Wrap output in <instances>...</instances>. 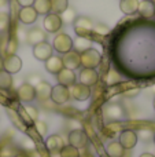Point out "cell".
<instances>
[{
    "mask_svg": "<svg viewBox=\"0 0 155 157\" xmlns=\"http://www.w3.org/2000/svg\"><path fill=\"white\" fill-rule=\"evenodd\" d=\"M80 61H81V66H84V68L96 69L99 65H100L102 54L96 48H92V47H91L89 50H87V51L80 54Z\"/></svg>",
    "mask_w": 155,
    "mask_h": 157,
    "instance_id": "obj_1",
    "label": "cell"
},
{
    "mask_svg": "<svg viewBox=\"0 0 155 157\" xmlns=\"http://www.w3.org/2000/svg\"><path fill=\"white\" fill-rule=\"evenodd\" d=\"M52 48L56 50V52L60 54H66V52L73 50V39L66 33H59L54 37L52 41Z\"/></svg>",
    "mask_w": 155,
    "mask_h": 157,
    "instance_id": "obj_2",
    "label": "cell"
},
{
    "mask_svg": "<svg viewBox=\"0 0 155 157\" xmlns=\"http://www.w3.org/2000/svg\"><path fill=\"white\" fill-rule=\"evenodd\" d=\"M70 98L71 97H70V90H69V87L60 86V84H56V86L52 87L49 99L54 103H56V105H63V103H66Z\"/></svg>",
    "mask_w": 155,
    "mask_h": 157,
    "instance_id": "obj_3",
    "label": "cell"
},
{
    "mask_svg": "<svg viewBox=\"0 0 155 157\" xmlns=\"http://www.w3.org/2000/svg\"><path fill=\"white\" fill-rule=\"evenodd\" d=\"M69 90H70V97L80 102H84L91 97V87L82 83H74L73 86L69 87Z\"/></svg>",
    "mask_w": 155,
    "mask_h": 157,
    "instance_id": "obj_4",
    "label": "cell"
},
{
    "mask_svg": "<svg viewBox=\"0 0 155 157\" xmlns=\"http://www.w3.org/2000/svg\"><path fill=\"white\" fill-rule=\"evenodd\" d=\"M63 22L60 19L59 14H55V13H49L48 15L44 17V21H43V26L45 29V32L48 33H56L58 30L62 28Z\"/></svg>",
    "mask_w": 155,
    "mask_h": 157,
    "instance_id": "obj_5",
    "label": "cell"
},
{
    "mask_svg": "<svg viewBox=\"0 0 155 157\" xmlns=\"http://www.w3.org/2000/svg\"><path fill=\"white\" fill-rule=\"evenodd\" d=\"M88 144V135L85 134V131L76 128V130H71L69 132V145L77 147V149H82L85 147Z\"/></svg>",
    "mask_w": 155,
    "mask_h": 157,
    "instance_id": "obj_6",
    "label": "cell"
},
{
    "mask_svg": "<svg viewBox=\"0 0 155 157\" xmlns=\"http://www.w3.org/2000/svg\"><path fill=\"white\" fill-rule=\"evenodd\" d=\"M137 141H139L137 132L133 130H124L120 134V139H118V142H120L121 146H122L125 150L133 149V147L137 145Z\"/></svg>",
    "mask_w": 155,
    "mask_h": 157,
    "instance_id": "obj_7",
    "label": "cell"
},
{
    "mask_svg": "<svg viewBox=\"0 0 155 157\" xmlns=\"http://www.w3.org/2000/svg\"><path fill=\"white\" fill-rule=\"evenodd\" d=\"M74 25V30H76L77 36H84L87 35V33L92 32L93 29V22L91 18H88V17H77L76 21L73 22Z\"/></svg>",
    "mask_w": 155,
    "mask_h": 157,
    "instance_id": "obj_8",
    "label": "cell"
},
{
    "mask_svg": "<svg viewBox=\"0 0 155 157\" xmlns=\"http://www.w3.org/2000/svg\"><path fill=\"white\" fill-rule=\"evenodd\" d=\"M52 51H54L52 46L49 43H47V41H43L40 44L33 46V55H34V58L38 61H43V62H45L49 57L54 55Z\"/></svg>",
    "mask_w": 155,
    "mask_h": 157,
    "instance_id": "obj_9",
    "label": "cell"
},
{
    "mask_svg": "<svg viewBox=\"0 0 155 157\" xmlns=\"http://www.w3.org/2000/svg\"><path fill=\"white\" fill-rule=\"evenodd\" d=\"M16 95H18L19 101L23 103H29L32 102V101L36 99V90L33 86H30L29 83H22L21 86H19L18 91H16Z\"/></svg>",
    "mask_w": 155,
    "mask_h": 157,
    "instance_id": "obj_10",
    "label": "cell"
},
{
    "mask_svg": "<svg viewBox=\"0 0 155 157\" xmlns=\"http://www.w3.org/2000/svg\"><path fill=\"white\" fill-rule=\"evenodd\" d=\"M22 68V61L18 55H7L3 59V69L5 72H8L10 75H15L21 71Z\"/></svg>",
    "mask_w": 155,
    "mask_h": 157,
    "instance_id": "obj_11",
    "label": "cell"
},
{
    "mask_svg": "<svg viewBox=\"0 0 155 157\" xmlns=\"http://www.w3.org/2000/svg\"><path fill=\"white\" fill-rule=\"evenodd\" d=\"M43 41H47L45 30L40 29V28H30L26 33V43L30 46H36Z\"/></svg>",
    "mask_w": 155,
    "mask_h": 157,
    "instance_id": "obj_12",
    "label": "cell"
},
{
    "mask_svg": "<svg viewBox=\"0 0 155 157\" xmlns=\"http://www.w3.org/2000/svg\"><path fill=\"white\" fill-rule=\"evenodd\" d=\"M78 77H80V83L85 84L88 87L95 86L99 80V75L96 72V69H88V68H82Z\"/></svg>",
    "mask_w": 155,
    "mask_h": 157,
    "instance_id": "obj_13",
    "label": "cell"
},
{
    "mask_svg": "<svg viewBox=\"0 0 155 157\" xmlns=\"http://www.w3.org/2000/svg\"><path fill=\"white\" fill-rule=\"evenodd\" d=\"M38 14L36 13V10L32 7H21V10L18 11V19L23 25H32L36 22Z\"/></svg>",
    "mask_w": 155,
    "mask_h": 157,
    "instance_id": "obj_14",
    "label": "cell"
},
{
    "mask_svg": "<svg viewBox=\"0 0 155 157\" xmlns=\"http://www.w3.org/2000/svg\"><path fill=\"white\" fill-rule=\"evenodd\" d=\"M63 61V66L66 69H70V71H76L78 69V66H81V61H80V54L76 52L74 50L66 52L62 58Z\"/></svg>",
    "mask_w": 155,
    "mask_h": 157,
    "instance_id": "obj_15",
    "label": "cell"
},
{
    "mask_svg": "<svg viewBox=\"0 0 155 157\" xmlns=\"http://www.w3.org/2000/svg\"><path fill=\"white\" fill-rule=\"evenodd\" d=\"M56 78H58V84L65 86V87H70V86H73V84L76 83L77 76H76V73H74V71H70V69L63 68L62 71L56 75Z\"/></svg>",
    "mask_w": 155,
    "mask_h": 157,
    "instance_id": "obj_16",
    "label": "cell"
},
{
    "mask_svg": "<svg viewBox=\"0 0 155 157\" xmlns=\"http://www.w3.org/2000/svg\"><path fill=\"white\" fill-rule=\"evenodd\" d=\"M63 68H65V66H63V61H62V58L58 57V55H52V57H49L48 59L45 61V71L51 75L56 76Z\"/></svg>",
    "mask_w": 155,
    "mask_h": 157,
    "instance_id": "obj_17",
    "label": "cell"
},
{
    "mask_svg": "<svg viewBox=\"0 0 155 157\" xmlns=\"http://www.w3.org/2000/svg\"><path fill=\"white\" fill-rule=\"evenodd\" d=\"M36 90V98L40 101H47L51 97V91H52V86L48 81H43L41 80L37 86H34Z\"/></svg>",
    "mask_w": 155,
    "mask_h": 157,
    "instance_id": "obj_18",
    "label": "cell"
},
{
    "mask_svg": "<svg viewBox=\"0 0 155 157\" xmlns=\"http://www.w3.org/2000/svg\"><path fill=\"white\" fill-rule=\"evenodd\" d=\"M45 146L51 153H58V155H59L60 149L65 146V142H63V139L60 138L59 135L54 134V135H49L48 138L45 139Z\"/></svg>",
    "mask_w": 155,
    "mask_h": 157,
    "instance_id": "obj_19",
    "label": "cell"
},
{
    "mask_svg": "<svg viewBox=\"0 0 155 157\" xmlns=\"http://www.w3.org/2000/svg\"><path fill=\"white\" fill-rule=\"evenodd\" d=\"M137 13H139L143 18H153L155 15V4L151 3L150 0H142V2H139Z\"/></svg>",
    "mask_w": 155,
    "mask_h": 157,
    "instance_id": "obj_20",
    "label": "cell"
},
{
    "mask_svg": "<svg viewBox=\"0 0 155 157\" xmlns=\"http://www.w3.org/2000/svg\"><path fill=\"white\" fill-rule=\"evenodd\" d=\"M139 8V0H121L120 2V10L126 15L137 13Z\"/></svg>",
    "mask_w": 155,
    "mask_h": 157,
    "instance_id": "obj_21",
    "label": "cell"
},
{
    "mask_svg": "<svg viewBox=\"0 0 155 157\" xmlns=\"http://www.w3.org/2000/svg\"><path fill=\"white\" fill-rule=\"evenodd\" d=\"M33 8L38 15H48L51 13V0H34Z\"/></svg>",
    "mask_w": 155,
    "mask_h": 157,
    "instance_id": "obj_22",
    "label": "cell"
},
{
    "mask_svg": "<svg viewBox=\"0 0 155 157\" xmlns=\"http://www.w3.org/2000/svg\"><path fill=\"white\" fill-rule=\"evenodd\" d=\"M124 152H125V149L121 146L118 141H111L106 146V153L109 157H122Z\"/></svg>",
    "mask_w": 155,
    "mask_h": 157,
    "instance_id": "obj_23",
    "label": "cell"
},
{
    "mask_svg": "<svg viewBox=\"0 0 155 157\" xmlns=\"http://www.w3.org/2000/svg\"><path fill=\"white\" fill-rule=\"evenodd\" d=\"M91 48V40H88L85 36H77L76 40H73V50L78 54L87 51Z\"/></svg>",
    "mask_w": 155,
    "mask_h": 157,
    "instance_id": "obj_24",
    "label": "cell"
},
{
    "mask_svg": "<svg viewBox=\"0 0 155 157\" xmlns=\"http://www.w3.org/2000/svg\"><path fill=\"white\" fill-rule=\"evenodd\" d=\"M106 114L107 117H110L113 120H120L124 116V109L118 103H111V105H109L106 108Z\"/></svg>",
    "mask_w": 155,
    "mask_h": 157,
    "instance_id": "obj_25",
    "label": "cell"
},
{
    "mask_svg": "<svg viewBox=\"0 0 155 157\" xmlns=\"http://www.w3.org/2000/svg\"><path fill=\"white\" fill-rule=\"evenodd\" d=\"M13 84H14L13 75H10L8 72H5L4 69L0 71V90H3V91H8V90H11Z\"/></svg>",
    "mask_w": 155,
    "mask_h": 157,
    "instance_id": "obj_26",
    "label": "cell"
},
{
    "mask_svg": "<svg viewBox=\"0 0 155 157\" xmlns=\"http://www.w3.org/2000/svg\"><path fill=\"white\" fill-rule=\"evenodd\" d=\"M69 7V0H51V11L60 14Z\"/></svg>",
    "mask_w": 155,
    "mask_h": 157,
    "instance_id": "obj_27",
    "label": "cell"
},
{
    "mask_svg": "<svg viewBox=\"0 0 155 157\" xmlns=\"http://www.w3.org/2000/svg\"><path fill=\"white\" fill-rule=\"evenodd\" d=\"M59 157H80V149L71 146V145H65L60 149Z\"/></svg>",
    "mask_w": 155,
    "mask_h": 157,
    "instance_id": "obj_28",
    "label": "cell"
},
{
    "mask_svg": "<svg viewBox=\"0 0 155 157\" xmlns=\"http://www.w3.org/2000/svg\"><path fill=\"white\" fill-rule=\"evenodd\" d=\"M59 15H60L62 22H65V24H73V22L76 21V18H77V13L70 7H67L63 13H60Z\"/></svg>",
    "mask_w": 155,
    "mask_h": 157,
    "instance_id": "obj_29",
    "label": "cell"
},
{
    "mask_svg": "<svg viewBox=\"0 0 155 157\" xmlns=\"http://www.w3.org/2000/svg\"><path fill=\"white\" fill-rule=\"evenodd\" d=\"M10 25V14L7 11H0V32H4Z\"/></svg>",
    "mask_w": 155,
    "mask_h": 157,
    "instance_id": "obj_30",
    "label": "cell"
},
{
    "mask_svg": "<svg viewBox=\"0 0 155 157\" xmlns=\"http://www.w3.org/2000/svg\"><path fill=\"white\" fill-rule=\"evenodd\" d=\"M92 32L98 33V35H100V36H106L110 33V28L107 26L106 24H100V22H99V24H93Z\"/></svg>",
    "mask_w": 155,
    "mask_h": 157,
    "instance_id": "obj_31",
    "label": "cell"
},
{
    "mask_svg": "<svg viewBox=\"0 0 155 157\" xmlns=\"http://www.w3.org/2000/svg\"><path fill=\"white\" fill-rule=\"evenodd\" d=\"M16 48H18V41H16V39L11 37L10 40L7 41V47H5V54L7 55H14L16 51Z\"/></svg>",
    "mask_w": 155,
    "mask_h": 157,
    "instance_id": "obj_32",
    "label": "cell"
},
{
    "mask_svg": "<svg viewBox=\"0 0 155 157\" xmlns=\"http://www.w3.org/2000/svg\"><path fill=\"white\" fill-rule=\"evenodd\" d=\"M25 109V112L27 113V116L30 117V120H32L33 123L34 121H37V119H38V110L36 108H33V106H26V108H23Z\"/></svg>",
    "mask_w": 155,
    "mask_h": 157,
    "instance_id": "obj_33",
    "label": "cell"
},
{
    "mask_svg": "<svg viewBox=\"0 0 155 157\" xmlns=\"http://www.w3.org/2000/svg\"><path fill=\"white\" fill-rule=\"evenodd\" d=\"M34 128H36V131L38 132V135H40V136L45 135V132H47V124L44 121H40V120L34 121Z\"/></svg>",
    "mask_w": 155,
    "mask_h": 157,
    "instance_id": "obj_34",
    "label": "cell"
},
{
    "mask_svg": "<svg viewBox=\"0 0 155 157\" xmlns=\"http://www.w3.org/2000/svg\"><path fill=\"white\" fill-rule=\"evenodd\" d=\"M153 136H154V134L151 132L150 130H142L140 131V134H137V138H142V139H144V141L153 138Z\"/></svg>",
    "mask_w": 155,
    "mask_h": 157,
    "instance_id": "obj_35",
    "label": "cell"
},
{
    "mask_svg": "<svg viewBox=\"0 0 155 157\" xmlns=\"http://www.w3.org/2000/svg\"><path fill=\"white\" fill-rule=\"evenodd\" d=\"M19 117H21V119H22V121H25V123H26V124H32V120H30V117L29 116H27V113H26V112H25V109L23 108H21V109H19Z\"/></svg>",
    "mask_w": 155,
    "mask_h": 157,
    "instance_id": "obj_36",
    "label": "cell"
},
{
    "mask_svg": "<svg viewBox=\"0 0 155 157\" xmlns=\"http://www.w3.org/2000/svg\"><path fill=\"white\" fill-rule=\"evenodd\" d=\"M40 81H41V78H40V76H38V75H32V76L27 78L26 83H29L30 86L34 87V86H37V84L40 83Z\"/></svg>",
    "mask_w": 155,
    "mask_h": 157,
    "instance_id": "obj_37",
    "label": "cell"
},
{
    "mask_svg": "<svg viewBox=\"0 0 155 157\" xmlns=\"http://www.w3.org/2000/svg\"><path fill=\"white\" fill-rule=\"evenodd\" d=\"M115 81H120V76H118L117 73H115L114 71H111L109 73V78H107V83L109 84H113V83H115Z\"/></svg>",
    "mask_w": 155,
    "mask_h": 157,
    "instance_id": "obj_38",
    "label": "cell"
},
{
    "mask_svg": "<svg viewBox=\"0 0 155 157\" xmlns=\"http://www.w3.org/2000/svg\"><path fill=\"white\" fill-rule=\"evenodd\" d=\"M16 3H18L21 7H32L34 0H16Z\"/></svg>",
    "mask_w": 155,
    "mask_h": 157,
    "instance_id": "obj_39",
    "label": "cell"
},
{
    "mask_svg": "<svg viewBox=\"0 0 155 157\" xmlns=\"http://www.w3.org/2000/svg\"><path fill=\"white\" fill-rule=\"evenodd\" d=\"M139 92H140V88H135V90H128V91H125L124 92V95H125V97L132 98V97H136Z\"/></svg>",
    "mask_w": 155,
    "mask_h": 157,
    "instance_id": "obj_40",
    "label": "cell"
},
{
    "mask_svg": "<svg viewBox=\"0 0 155 157\" xmlns=\"http://www.w3.org/2000/svg\"><path fill=\"white\" fill-rule=\"evenodd\" d=\"M8 4V0H0V7H4Z\"/></svg>",
    "mask_w": 155,
    "mask_h": 157,
    "instance_id": "obj_41",
    "label": "cell"
},
{
    "mask_svg": "<svg viewBox=\"0 0 155 157\" xmlns=\"http://www.w3.org/2000/svg\"><path fill=\"white\" fill-rule=\"evenodd\" d=\"M140 157H154L153 153H143V155H140Z\"/></svg>",
    "mask_w": 155,
    "mask_h": 157,
    "instance_id": "obj_42",
    "label": "cell"
},
{
    "mask_svg": "<svg viewBox=\"0 0 155 157\" xmlns=\"http://www.w3.org/2000/svg\"><path fill=\"white\" fill-rule=\"evenodd\" d=\"M14 157H29V156H27L26 153H18V155H15Z\"/></svg>",
    "mask_w": 155,
    "mask_h": 157,
    "instance_id": "obj_43",
    "label": "cell"
},
{
    "mask_svg": "<svg viewBox=\"0 0 155 157\" xmlns=\"http://www.w3.org/2000/svg\"><path fill=\"white\" fill-rule=\"evenodd\" d=\"M0 71H3V58L0 57Z\"/></svg>",
    "mask_w": 155,
    "mask_h": 157,
    "instance_id": "obj_44",
    "label": "cell"
},
{
    "mask_svg": "<svg viewBox=\"0 0 155 157\" xmlns=\"http://www.w3.org/2000/svg\"><path fill=\"white\" fill-rule=\"evenodd\" d=\"M153 91H154V94H155V84L153 86Z\"/></svg>",
    "mask_w": 155,
    "mask_h": 157,
    "instance_id": "obj_45",
    "label": "cell"
},
{
    "mask_svg": "<svg viewBox=\"0 0 155 157\" xmlns=\"http://www.w3.org/2000/svg\"><path fill=\"white\" fill-rule=\"evenodd\" d=\"M153 106H154V109H155V98H154V102H153Z\"/></svg>",
    "mask_w": 155,
    "mask_h": 157,
    "instance_id": "obj_46",
    "label": "cell"
},
{
    "mask_svg": "<svg viewBox=\"0 0 155 157\" xmlns=\"http://www.w3.org/2000/svg\"><path fill=\"white\" fill-rule=\"evenodd\" d=\"M153 141H154V144H155V134H154V136H153Z\"/></svg>",
    "mask_w": 155,
    "mask_h": 157,
    "instance_id": "obj_47",
    "label": "cell"
},
{
    "mask_svg": "<svg viewBox=\"0 0 155 157\" xmlns=\"http://www.w3.org/2000/svg\"><path fill=\"white\" fill-rule=\"evenodd\" d=\"M150 2H151V3H154V4H155V0H150Z\"/></svg>",
    "mask_w": 155,
    "mask_h": 157,
    "instance_id": "obj_48",
    "label": "cell"
},
{
    "mask_svg": "<svg viewBox=\"0 0 155 157\" xmlns=\"http://www.w3.org/2000/svg\"><path fill=\"white\" fill-rule=\"evenodd\" d=\"M154 157H155V155H154Z\"/></svg>",
    "mask_w": 155,
    "mask_h": 157,
    "instance_id": "obj_49",
    "label": "cell"
}]
</instances>
